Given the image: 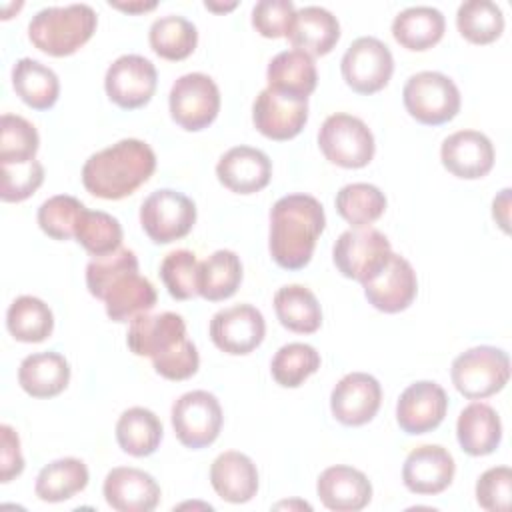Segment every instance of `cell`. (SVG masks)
<instances>
[{"label":"cell","instance_id":"obj_5","mask_svg":"<svg viewBox=\"0 0 512 512\" xmlns=\"http://www.w3.org/2000/svg\"><path fill=\"white\" fill-rule=\"evenodd\" d=\"M96 24V12L88 4L48 6L32 16L28 38L48 56H70L92 38Z\"/></svg>","mask_w":512,"mask_h":512},{"label":"cell","instance_id":"obj_19","mask_svg":"<svg viewBox=\"0 0 512 512\" xmlns=\"http://www.w3.org/2000/svg\"><path fill=\"white\" fill-rule=\"evenodd\" d=\"M308 120V100H296L264 88L252 106V122L270 140L298 136Z\"/></svg>","mask_w":512,"mask_h":512},{"label":"cell","instance_id":"obj_44","mask_svg":"<svg viewBox=\"0 0 512 512\" xmlns=\"http://www.w3.org/2000/svg\"><path fill=\"white\" fill-rule=\"evenodd\" d=\"M198 268L200 262L190 250H174L166 254L160 264V278L168 294L176 300L198 296Z\"/></svg>","mask_w":512,"mask_h":512},{"label":"cell","instance_id":"obj_11","mask_svg":"<svg viewBox=\"0 0 512 512\" xmlns=\"http://www.w3.org/2000/svg\"><path fill=\"white\" fill-rule=\"evenodd\" d=\"M170 420L180 444L200 450L218 438L224 416L214 394L206 390H192L174 400Z\"/></svg>","mask_w":512,"mask_h":512},{"label":"cell","instance_id":"obj_32","mask_svg":"<svg viewBox=\"0 0 512 512\" xmlns=\"http://www.w3.org/2000/svg\"><path fill=\"white\" fill-rule=\"evenodd\" d=\"M162 432L160 418L142 406L124 410L116 422L118 446L136 458L154 454L160 446Z\"/></svg>","mask_w":512,"mask_h":512},{"label":"cell","instance_id":"obj_39","mask_svg":"<svg viewBox=\"0 0 512 512\" xmlns=\"http://www.w3.org/2000/svg\"><path fill=\"white\" fill-rule=\"evenodd\" d=\"M456 26L468 42L490 44L504 30V14L492 0H468L458 6Z\"/></svg>","mask_w":512,"mask_h":512},{"label":"cell","instance_id":"obj_18","mask_svg":"<svg viewBox=\"0 0 512 512\" xmlns=\"http://www.w3.org/2000/svg\"><path fill=\"white\" fill-rule=\"evenodd\" d=\"M448 410L444 388L430 380L410 384L398 398L396 422L406 434H426L440 426Z\"/></svg>","mask_w":512,"mask_h":512},{"label":"cell","instance_id":"obj_3","mask_svg":"<svg viewBox=\"0 0 512 512\" xmlns=\"http://www.w3.org/2000/svg\"><path fill=\"white\" fill-rule=\"evenodd\" d=\"M326 224L322 204L310 194H288L270 210V254L284 270L304 268Z\"/></svg>","mask_w":512,"mask_h":512},{"label":"cell","instance_id":"obj_7","mask_svg":"<svg viewBox=\"0 0 512 512\" xmlns=\"http://www.w3.org/2000/svg\"><path fill=\"white\" fill-rule=\"evenodd\" d=\"M402 100L408 114L426 126L444 124L460 110V90L454 80L432 70L412 74L404 84Z\"/></svg>","mask_w":512,"mask_h":512},{"label":"cell","instance_id":"obj_24","mask_svg":"<svg viewBox=\"0 0 512 512\" xmlns=\"http://www.w3.org/2000/svg\"><path fill=\"white\" fill-rule=\"evenodd\" d=\"M320 502L334 512H358L372 500V484L364 472L336 464L326 468L316 482Z\"/></svg>","mask_w":512,"mask_h":512},{"label":"cell","instance_id":"obj_41","mask_svg":"<svg viewBox=\"0 0 512 512\" xmlns=\"http://www.w3.org/2000/svg\"><path fill=\"white\" fill-rule=\"evenodd\" d=\"M320 368V354L314 346L304 342H290L278 348L272 358L270 372L276 384L284 388H298L308 376Z\"/></svg>","mask_w":512,"mask_h":512},{"label":"cell","instance_id":"obj_23","mask_svg":"<svg viewBox=\"0 0 512 512\" xmlns=\"http://www.w3.org/2000/svg\"><path fill=\"white\" fill-rule=\"evenodd\" d=\"M218 180L236 194H254L268 186L272 176L270 158L252 146H234L216 164Z\"/></svg>","mask_w":512,"mask_h":512},{"label":"cell","instance_id":"obj_28","mask_svg":"<svg viewBox=\"0 0 512 512\" xmlns=\"http://www.w3.org/2000/svg\"><path fill=\"white\" fill-rule=\"evenodd\" d=\"M70 382V364L58 352L26 356L18 368V384L32 398L58 396Z\"/></svg>","mask_w":512,"mask_h":512},{"label":"cell","instance_id":"obj_47","mask_svg":"<svg viewBox=\"0 0 512 512\" xmlns=\"http://www.w3.org/2000/svg\"><path fill=\"white\" fill-rule=\"evenodd\" d=\"M296 8L290 0H260L252 8V26L264 38L286 36Z\"/></svg>","mask_w":512,"mask_h":512},{"label":"cell","instance_id":"obj_4","mask_svg":"<svg viewBox=\"0 0 512 512\" xmlns=\"http://www.w3.org/2000/svg\"><path fill=\"white\" fill-rule=\"evenodd\" d=\"M154 170V150L138 138H124L84 162L82 184L92 196L120 200L142 186Z\"/></svg>","mask_w":512,"mask_h":512},{"label":"cell","instance_id":"obj_30","mask_svg":"<svg viewBox=\"0 0 512 512\" xmlns=\"http://www.w3.org/2000/svg\"><path fill=\"white\" fill-rule=\"evenodd\" d=\"M446 20L438 8L410 6L392 20V36L406 50L422 52L438 44L444 36Z\"/></svg>","mask_w":512,"mask_h":512},{"label":"cell","instance_id":"obj_49","mask_svg":"<svg viewBox=\"0 0 512 512\" xmlns=\"http://www.w3.org/2000/svg\"><path fill=\"white\" fill-rule=\"evenodd\" d=\"M508 206H510V188H504L498 198L492 202V216L504 232H508Z\"/></svg>","mask_w":512,"mask_h":512},{"label":"cell","instance_id":"obj_36","mask_svg":"<svg viewBox=\"0 0 512 512\" xmlns=\"http://www.w3.org/2000/svg\"><path fill=\"white\" fill-rule=\"evenodd\" d=\"M6 328L18 342H44L54 330V316L44 300L18 296L8 306Z\"/></svg>","mask_w":512,"mask_h":512},{"label":"cell","instance_id":"obj_6","mask_svg":"<svg viewBox=\"0 0 512 512\" xmlns=\"http://www.w3.org/2000/svg\"><path fill=\"white\" fill-rule=\"evenodd\" d=\"M450 376L462 396L482 400L506 386L510 378V358L496 346H476L454 358Z\"/></svg>","mask_w":512,"mask_h":512},{"label":"cell","instance_id":"obj_2","mask_svg":"<svg viewBox=\"0 0 512 512\" xmlns=\"http://www.w3.org/2000/svg\"><path fill=\"white\" fill-rule=\"evenodd\" d=\"M126 342L136 356H150L154 370L166 380H186L198 372V350L176 312L138 314L130 320Z\"/></svg>","mask_w":512,"mask_h":512},{"label":"cell","instance_id":"obj_10","mask_svg":"<svg viewBox=\"0 0 512 512\" xmlns=\"http://www.w3.org/2000/svg\"><path fill=\"white\" fill-rule=\"evenodd\" d=\"M168 104L170 116L180 128L198 132L216 120L220 112V90L208 74L190 72L172 84Z\"/></svg>","mask_w":512,"mask_h":512},{"label":"cell","instance_id":"obj_14","mask_svg":"<svg viewBox=\"0 0 512 512\" xmlns=\"http://www.w3.org/2000/svg\"><path fill=\"white\" fill-rule=\"evenodd\" d=\"M158 74L154 64L140 54L116 58L104 76L108 98L124 110H134L150 102L156 92Z\"/></svg>","mask_w":512,"mask_h":512},{"label":"cell","instance_id":"obj_21","mask_svg":"<svg viewBox=\"0 0 512 512\" xmlns=\"http://www.w3.org/2000/svg\"><path fill=\"white\" fill-rule=\"evenodd\" d=\"M102 492L108 506L118 512H152L160 502L158 482L148 472L130 466L112 468Z\"/></svg>","mask_w":512,"mask_h":512},{"label":"cell","instance_id":"obj_13","mask_svg":"<svg viewBox=\"0 0 512 512\" xmlns=\"http://www.w3.org/2000/svg\"><path fill=\"white\" fill-rule=\"evenodd\" d=\"M340 68L346 84L354 92L374 94L390 82L394 58L382 40L374 36H360L344 52Z\"/></svg>","mask_w":512,"mask_h":512},{"label":"cell","instance_id":"obj_31","mask_svg":"<svg viewBox=\"0 0 512 512\" xmlns=\"http://www.w3.org/2000/svg\"><path fill=\"white\" fill-rule=\"evenodd\" d=\"M12 86L20 100L34 110L52 108L60 94L56 72L34 58H20L14 64Z\"/></svg>","mask_w":512,"mask_h":512},{"label":"cell","instance_id":"obj_38","mask_svg":"<svg viewBox=\"0 0 512 512\" xmlns=\"http://www.w3.org/2000/svg\"><path fill=\"white\" fill-rule=\"evenodd\" d=\"M336 210L354 228H366L384 214L386 196L378 186L368 182L346 184L336 194Z\"/></svg>","mask_w":512,"mask_h":512},{"label":"cell","instance_id":"obj_50","mask_svg":"<svg viewBox=\"0 0 512 512\" xmlns=\"http://www.w3.org/2000/svg\"><path fill=\"white\" fill-rule=\"evenodd\" d=\"M110 6L118 8V10H124V12H146V10H152L156 8V2H112L110 0Z\"/></svg>","mask_w":512,"mask_h":512},{"label":"cell","instance_id":"obj_16","mask_svg":"<svg viewBox=\"0 0 512 512\" xmlns=\"http://www.w3.org/2000/svg\"><path fill=\"white\" fill-rule=\"evenodd\" d=\"M362 286L366 300L376 310L396 314L414 302L418 280L412 264L404 256L392 252L386 266L376 276L362 282Z\"/></svg>","mask_w":512,"mask_h":512},{"label":"cell","instance_id":"obj_27","mask_svg":"<svg viewBox=\"0 0 512 512\" xmlns=\"http://www.w3.org/2000/svg\"><path fill=\"white\" fill-rule=\"evenodd\" d=\"M268 88L276 94L308 100L318 82V72L312 56L300 50L278 52L266 70Z\"/></svg>","mask_w":512,"mask_h":512},{"label":"cell","instance_id":"obj_22","mask_svg":"<svg viewBox=\"0 0 512 512\" xmlns=\"http://www.w3.org/2000/svg\"><path fill=\"white\" fill-rule=\"evenodd\" d=\"M440 158L450 174L476 180L492 170L494 146L490 138L478 130H458L442 142Z\"/></svg>","mask_w":512,"mask_h":512},{"label":"cell","instance_id":"obj_35","mask_svg":"<svg viewBox=\"0 0 512 512\" xmlns=\"http://www.w3.org/2000/svg\"><path fill=\"white\" fill-rule=\"evenodd\" d=\"M88 484V468L78 458H58L46 464L34 484L42 502H64L82 492Z\"/></svg>","mask_w":512,"mask_h":512},{"label":"cell","instance_id":"obj_17","mask_svg":"<svg viewBox=\"0 0 512 512\" xmlns=\"http://www.w3.org/2000/svg\"><path fill=\"white\" fill-rule=\"evenodd\" d=\"M382 402L380 382L366 372H350L338 380L330 394V410L344 426L370 422Z\"/></svg>","mask_w":512,"mask_h":512},{"label":"cell","instance_id":"obj_15","mask_svg":"<svg viewBox=\"0 0 512 512\" xmlns=\"http://www.w3.org/2000/svg\"><path fill=\"white\" fill-rule=\"evenodd\" d=\"M266 334V322L252 304H236L216 312L210 320V338L226 354L244 356L256 350Z\"/></svg>","mask_w":512,"mask_h":512},{"label":"cell","instance_id":"obj_29","mask_svg":"<svg viewBox=\"0 0 512 512\" xmlns=\"http://www.w3.org/2000/svg\"><path fill=\"white\" fill-rule=\"evenodd\" d=\"M456 436L466 454H492L502 440V424L496 410L484 402H470L458 416Z\"/></svg>","mask_w":512,"mask_h":512},{"label":"cell","instance_id":"obj_34","mask_svg":"<svg viewBox=\"0 0 512 512\" xmlns=\"http://www.w3.org/2000/svg\"><path fill=\"white\" fill-rule=\"evenodd\" d=\"M242 282V262L232 250H216L198 268V296L220 302L236 294Z\"/></svg>","mask_w":512,"mask_h":512},{"label":"cell","instance_id":"obj_43","mask_svg":"<svg viewBox=\"0 0 512 512\" xmlns=\"http://www.w3.org/2000/svg\"><path fill=\"white\" fill-rule=\"evenodd\" d=\"M84 204L68 194H56L40 204L38 224L44 234L54 240H70L76 236V224L84 212Z\"/></svg>","mask_w":512,"mask_h":512},{"label":"cell","instance_id":"obj_1","mask_svg":"<svg viewBox=\"0 0 512 512\" xmlns=\"http://www.w3.org/2000/svg\"><path fill=\"white\" fill-rule=\"evenodd\" d=\"M86 286L92 296L104 302L114 322L134 320L156 306L152 282L138 274V258L128 248L92 258L86 266Z\"/></svg>","mask_w":512,"mask_h":512},{"label":"cell","instance_id":"obj_12","mask_svg":"<svg viewBox=\"0 0 512 512\" xmlns=\"http://www.w3.org/2000/svg\"><path fill=\"white\" fill-rule=\"evenodd\" d=\"M140 224L152 242L170 244L194 228L196 204L172 188L156 190L140 206Z\"/></svg>","mask_w":512,"mask_h":512},{"label":"cell","instance_id":"obj_25","mask_svg":"<svg viewBox=\"0 0 512 512\" xmlns=\"http://www.w3.org/2000/svg\"><path fill=\"white\" fill-rule=\"evenodd\" d=\"M286 38L294 50L306 52L308 56H324L336 46L340 38V24L326 8L304 6L296 10Z\"/></svg>","mask_w":512,"mask_h":512},{"label":"cell","instance_id":"obj_45","mask_svg":"<svg viewBox=\"0 0 512 512\" xmlns=\"http://www.w3.org/2000/svg\"><path fill=\"white\" fill-rule=\"evenodd\" d=\"M0 168V198L4 202H22L30 198L44 182V166L38 160H30L24 164H0Z\"/></svg>","mask_w":512,"mask_h":512},{"label":"cell","instance_id":"obj_40","mask_svg":"<svg viewBox=\"0 0 512 512\" xmlns=\"http://www.w3.org/2000/svg\"><path fill=\"white\" fill-rule=\"evenodd\" d=\"M86 252H90L94 258L112 254L122 244V226L120 222L102 210H88L80 214V220L76 224V236H74Z\"/></svg>","mask_w":512,"mask_h":512},{"label":"cell","instance_id":"obj_46","mask_svg":"<svg viewBox=\"0 0 512 512\" xmlns=\"http://www.w3.org/2000/svg\"><path fill=\"white\" fill-rule=\"evenodd\" d=\"M512 498V470L508 466L488 468L476 482V500L488 512H506Z\"/></svg>","mask_w":512,"mask_h":512},{"label":"cell","instance_id":"obj_9","mask_svg":"<svg viewBox=\"0 0 512 512\" xmlns=\"http://www.w3.org/2000/svg\"><path fill=\"white\" fill-rule=\"evenodd\" d=\"M390 254V240L376 228H350L338 236L332 250L338 272L360 284L376 276Z\"/></svg>","mask_w":512,"mask_h":512},{"label":"cell","instance_id":"obj_8","mask_svg":"<svg viewBox=\"0 0 512 512\" xmlns=\"http://www.w3.org/2000/svg\"><path fill=\"white\" fill-rule=\"evenodd\" d=\"M318 146L328 162L342 168H364L374 158V136L356 116L336 112L324 120Z\"/></svg>","mask_w":512,"mask_h":512},{"label":"cell","instance_id":"obj_33","mask_svg":"<svg viewBox=\"0 0 512 512\" xmlns=\"http://www.w3.org/2000/svg\"><path fill=\"white\" fill-rule=\"evenodd\" d=\"M274 310L280 324L298 334H312L322 324V310L312 290L302 284H288L276 290Z\"/></svg>","mask_w":512,"mask_h":512},{"label":"cell","instance_id":"obj_37","mask_svg":"<svg viewBox=\"0 0 512 512\" xmlns=\"http://www.w3.org/2000/svg\"><path fill=\"white\" fill-rule=\"evenodd\" d=\"M148 40L152 50L160 58L176 62V60L188 58L194 52L198 44V32L188 18L178 14H168L152 22Z\"/></svg>","mask_w":512,"mask_h":512},{"label":"cell","instance_id":"obj_42","mask_svg":"<svg viewBox=\"0 0 512 512\" xmlns=\"http://www.w3.org/2000/svg\"><path fill=\"white\" fill-rule=\"evenodd\" d=\"M40 146L32 122L16 114L0 118V164H24L34 160Z\"/></svg>","mask_w":512,"mask_h":512},{"label":"cell","instance_id":"obj_20","mask_svg":"<svg viewBox=\"0 0 512 512\" xmlns=\"http://www.w3.org/2000/svg\"><path fill=\"white\" fill-rule=\"evenodd\" d=\"M456 472L452 454L438 444L416 446L404 460L402 482L414 494L444 492Z\"/></svg>","mask_w":512,"mask_h":512},{"label":"cell","instance_id":"obj_26","mask_svg":"<svg viewBox=\"0 0 512 512\" xmlns=\"http://www.w3.org/2000/svg\"><path fill=\"white\" fill-rule=\"evenodd\" d=\"M210 484L222 500L244 504L258 492L256 464L242 452H222L210 466Z\"/></svg>","mask_w":512,"mask_h":512},{"label":"cell","instance_id":"obj_51","mask_svg":"<svg viewBox=\"0 0 512 512\" xmlns=\"http://www.w3.org/2000/svg\"><path fill=\"white\" fill-rule=\"evenodd\" d=\"M204 6L210 8V10H230V8L236 6V2H230V4H224V6H222V4H214V2H208V0H206Z\"/></svg>","mask_w":512,"mask_h":512},{"label":"cell","instance_id":"obj_48","mask_svg":"<svg viewBox=\"0 0 512 512\" xmlns=\"http://www.w3.org/2000/svg\"><path fill=\"white\" fill-rule=\"evenodd\" d=\"M0 482H10L24 470V458L20 452V438L16 430L8 424L0 426Z\"/></svg>","mask_w":512,"mask_h":512}]
</instances>
